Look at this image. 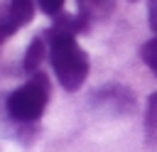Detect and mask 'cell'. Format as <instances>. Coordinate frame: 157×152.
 <instances>
[{"instance_id":"obj_1","label":"cell","mask_w":157,"mask_h":152,"mask_svg":"<svg viewBox=\"0 0 157 152\" xmlns=\"http://www.w3.org/2000/svg\"><path fill=\"white\" fill-rule=\"evenodd\" d=\"M49 61L61 88L76 91L83 86L88 76V56L76 44L74 32H64L56 27L49 32Z\"/></svg>"},{"instance_id":"obj_2","label":"cell","mask_w":157,"mask_h":152,"mask_svg":"<svg viewBox=\"0 0 157 152\" xmlns=\"http://www.w3.org/2000/svg\"><path fill=\"white\" fill-rule=\"evenodd\" d=\"M47 101H49V81L44 74H34L25 86L10 93L7 113L20 123H32L44 113Z\"/></svg>"},{"instance_id":"obj_5","label":"cell","mask_w":157,"mask_h":152,"mask_svg":"<svg viewBox=\"0 0 157 152\" xmlns=\"http://www.w3.org/2000/svg\"><path fill=\"white\" fill-rule=\"evenodd\" d=\"M145 127H147V135L155 140V137H157V93H152V96H150V101H147Z\"/></svg>"},{"instance_id":"obj_8","label":"cell","mask_w":157,"mask_h":152,"mask_svg":"<svg viewBox=\"0 0 157 152\" xmlns=\"http://www.w3.org/2000/svg\"><path fill=\"white\" fill-rule=\"evenodd\" d=\"M37 5H39L42 12H47V15H56V12L61 10L64 0H37Z\"/></svg>"},{"instance_id":"obj_9","label":"cell","mask_w":157,"mask_h":152,"mask_svg":"<svg viewBox=\"0 0 157 152\" xmlns=\"http://www.w3.org/2000/svg\"><path fill=\"white\" fill-rule=\"evenodd\" d=\"M150 27L157 34V0H150Z\"/></svg>"},{"instance_id":"obj_4","label":"cell","mask_w":157,"mask_h":152,"mask_svg":"<svg viewBox=\"0 0 157 152\" xmlns=\"http://www.w3.org/2000/svg\"><path fill=\"white\" fill-rule=\"evenodd\" d=\"M42 56H44V39L42 37H34L32 42H29V47H27V54H25V71L27 74H34L37 69H39V64H42Z\"/></svg>"},{"instance_id":"obj_7","label":"cell","mask_w":157,"mask_h":152,"mask_svg":"<svg viewBox=\"0 0 157 152\" xmlns=\"http://www.w3.org/2000/svg\"><path fill=\"white\" fill-rule=\"evenodd\" d=\"M17 29V25L12 22V17H10V12H7V7L0 12V42H5L12 32Z\"/></svg>"},{"instance_id":"obj_3","label":"cell","mask_w":157,"mask_h":152,"mask_svg":"<svg viewBox=\"0 0 157 152\" xmlns=\"http://www.w3.org/2000/svg\"><path fill=\"white\" fill-rule=\"evenodd\" d=\"M7 12H10L12 22H15L17 29H20V27H25V25L34 17V2H32V0H12V2L7 5Z\"/></svg>"},{"instance_id":"obj_6","label":"cell","mask_w":157,"mask_h":152,"mask_svg":"<svg viewBox=\"0 0 157 152\" xmlns=\"http://www.w3.org/2000/svg\"><path fill=\"white\" fill-rule=\"evenodd\" d=\"M142 59H145V64L152 69V74L157 76V37L150 39V42L142 47Z\"/></svg>"}]
</instances>
